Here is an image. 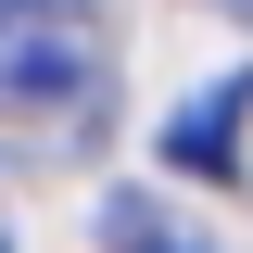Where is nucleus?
I'll return each instance as SVG.
<instances>
[{"label": "nucleus", "mask_w": 253, "mask_h": 253, "mask_svg": "<svg viewBox=\"0 0 253 253\" xmlns=\"http://www.w3.org/2000/svg\"><path fill=\"white\" fill-rule=\"evenodd\" d=\"M101 241H114V253H203V241L152 203V190H114V203H101Z\"/></svg>", "instance_id": "obj_3"}, {"label": "nucleus", "mask_w": 253, "mask_h": 253, "mask_svg": "<svg viewBox=\"0 0 253 253\" xmlns=\"http://www.w3.org/2000/svg\"><path fill=\"white\" fill-rule=\"evenodd\" d=\"M101 13L89 0H0V101L13 114H101Z\"/></svg>", "instance_id": "obj_1"}, {"label": "nucleus", "mask_w": 253, "mask_h": 253, "mask_svg": "<svg viewBox=\"0 0 253 253\" xmlns=\"http://www.w3.org/2000/svg\"><path fill=\"white\" fill-rule=\"evenodd\" d=\"M241 114H253V76H215L203 101H177L165 165H177V177H241Z\"/></svg>", "instance_id": "obj_2"}, {"label": "nucleus", "mask_w": 253, "mask_h": 253, "mask_svg": "<svg viewBox=\"0 0 253 253\" xmlns=\"http://www.w3.org/2000/svg\"><path fill=\"white\" fill-rule=\"evenodd\" d=\"M0 253H13V215H0Z\"/></svg>", "instance_id": "obj_4"}]
</instances>
